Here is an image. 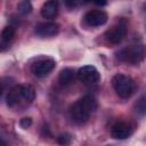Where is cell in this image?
Segmentation results:
<instances>
[{
  "label": "cell",
  "instance_id": "30bf717a",
  "mask_svg": "<svg viewBox=\"0 0 146 146\" xmlns=\"http://www.w3.org/2000/svg\"><path fill=\"white\" fill-rule=\"evenodd\" d=\"M58 13V0H47L41 8V16L47 19L54 18Z\"/></svg>",
  "mask_w": 146,
  "mask_h": 146
},
{
  "label": "cell",
  "instance_id": "6da1fadb",
  "mask_svg": "<svg viewBox=\"0 0 146 146\" xmlns=\"http://www.w3.org/2000/svg\"><path fill=\"white\" fill-rule=\"evenodd\" d=\"M97 108V102L92 96H84L76 100L70 108V115L71 119L78 123L83 124L86 123L91 113H94Z\"/></svg>",
  "mask_w": 146,
  "mask_h": 146
},
{
  "label": "cell",
  "instance_id": "8992f818",
  "mask_svg": "<svg viewBox=\"0 0 146 146\" xmlns=\"http://www.w3.org/2000/svg\"><path fill=\"white\" fill-rule=\"evenodd\" d=\"M78 78L81 82H83L87 86H94L97 84L100 80V74L98 70L92 65H86L82 66L78 71Z\"/></svg>",
  "mask_w": 146,
  "mask_h": 146
},
{
  "label": "cell",
  "instance_id": "5b68a950",
  "mask_svg": "<svg viewBox=\"0 0 146 146\" xmlns=\"http://www.w3.org/2000/svg\"><path fill=\"white\" fill-rule=\"evenodd\" d=\"M127 23L124 19H120L115 25H113L111 29H108L105 32V39L107 42L113 43V44H117L120 43L124 36L127 35Z\"/></svg>",
  "mask_w": 146,
  "mask_h": 146
},
{
  "label": "cell",
  "instance_id": "d6986e66",
  "mask_svg": "<svg viewBox=\"0 0 146 146\" xmlns=\"http://www.w3.org/2000/svg\"><path fill=\"white\" fill-rule=\"evenodd\" d=\"M19 124L23 129H27L31 124H32V119L31 117H23L21 121H19Z\"/></svg>",
  "mask_w": 146,
  "mask_h": 146
},
{
  "label": "cell",
  "instance_id": "3957f363",
  "mask_svg": "<svg viewBox=\"0 0 146 146\" xmlns=\"http://www.w3.org/2000/svg\"><path fill=\"white\" fill-rule=\"evenodd\" d=\"M112 86L116 95L121 98H129L135 91L133 80L124 74H116L112 79Z\"/></svg>",
  "mask_w": 146,
  "mask_h": 146
},
{
  "label": "cell",
  "instance_id": "9c48e42d",
  "mask_svg": "<svg viewBox=\"0 0 146 146\" xmlns=\"http://www.w3.org/2000/svg\"><path fill=\"white\" fill-rule=\"evenodd\" d=\"M84 22L90 26H100L107 22V14L103 10H90L84 15Z\"/></svg>",
  "mask_w": 146,
  "mask_h": 146
},
{
  "label": "cell",
  "instance_id": "7a4b0ae2",
  "mask_svg": "<svg viewBox=\"0 0 146 146\" xmlns=\"http://www.w3.org/2000/svg\"><path fill=\"white\" fill-rule=\"evenodd\" d=\"M146 57V47L144 44H130L116 52V58L121 63L137 65Z\"/></svg>",
  "mask_w": 146,
  "mask_h": 146
},
{
  "label": "cell",
  "instance_id": "7c38bea8",
  "mask_svg": "<svg viewBox=\"0 0 146 146\" xmlns=\"http://www.w3.org/2000/svg\"><path fill=\"white\" fill-rule=\"evenodd\" d=\"M78 73H75V71L71 67H66L64 70L60 71L59 75H58V81L62 86H67L70 83H72L75 79V75Z\"/></svg>",
  "mask_w": 146,
  "mask_h": 146
},
{
  "label": "cell",
  "instance_id": "ba28073f",
  "mask_svg": "<svg viewBox=\"0 0 146 146\" xmlns=\"http://www.w3.org/2000/svg\"><path fill=\"white\" fill-rule=\"evenodd\" d=\"M111 135L114 139H127L132 135V128L129 123L119 121L112 125Z\"/></svg>",
  "mask_w": 146,
  "mask_h": 146
},
{
  "label": "cell",
  "instance_id": "2e32d148",
  "mask_svg": "<svg viewBox=\"0 0 146 146\" xmlns=\"http://www.w3.org/2000/svg\"><path fill=\"white\" fill-rule=\"evenodd\" d=\"M17 10L21 15H29L32 11V5L30 0H23L17 5Z\"/></svg>",
  "mask_w": 146,
  "mask_h": 146
},
{
  "label": "cell",
  "instance_id": "4fadbf2b",
  "mask_svg": "<svg viewBox=\"0 0 146 146\" xmlns=\"http://www.w3.org/2000/svg\"><path fill=\"white\" fill-rule=\"evenodd\" d=\"M14 34H15V29L11 25H8L2 30L1 32V49L2 50H5L6 46H8L9 42L13 40Z\"/></svg>",
  "mask_w": 146,
  "mask_h": 146
},
{
  "label": "cell",
  "instance_id": "8fae6325",
  "mask_svg": "<svg viewBox=\"0 0 146 146\" xmlns=\"http://www.w3.org/2000/svg\"><path fill=\"white\" fill-rule=\"evenodd\" d=\"M22 86H15L11 89L8 90V94L6 96V102L9 107H14L18 104L19 99L22 98V92H21Z\"/></svg>",
  "mask_w": 146,
  "mask_h": 146
},
{
  "label": "cell",
  "instance_id": "ffe728a7",
  "mask_svg": "<svg viewBox=\"0 0 146 146\" xmlns=\"http://www.w3.org/2000/svg\"><path fill=\"white\" fill-rule=\"evenodd\" d=\"M91 1L97 6H105L107 3V0H91Z\"/></svg>",
  "mask_w": 146,
  "mask_h": 146
},
{
  "label": "cell",
  "instance_id": "5bb4252c",
  "mask_svg": "<svg viewBox=\"0 0 146 146\" xmlns=\"http://www.w3.org/2000/svg\"><path fill=\"white\" fill-rule=\"evenodd\" d=\"M21 92H22V98L27 102V103H32L34 100L35 97V90L31 84H24L21 88Z\"/></svg>",
  "mask_w": 146,
  "mask_h": 146
},
{
  "label": "cell",
  "instance_id": "e0dca14e",
  "mask_svg": "<svg viewBox=\"0 0 146 146\" xmlns=\"http://www.w3.org/2000/svg\"><path fill=\"white\" fill-rule=\"evenodd\" d=\"M89 1L91 0H64V3L67 8L72 9V8H75L78 6H82V5H86L88 3Z\"/></svg>",
  "mask_w": 146,
  "mask_h": 146
},
{
  "label": "cell",
  "instance_id": "9a60e30c",
  "mask_svg": "<svg viewBox=\"0 0 146 146\" xmlns=\"http://www.w3.org/2000/svg\"><path fill=\"white\" fill-rule=\"evenodd\" d=\"M135 110L139 115H141V116L146 115V95L141 96L137 100V103L135 104Z\"/></svg>",
  "mask_w": 146,
  "mask_h": 146
},
{
  "label": "cell",
  "instance_id": "ac0fdd59",
  "mask_svg": "<svg viewBox=\"0 0 146 146\" xmlns=\"http://www.w3.org/2000/svg\"><path fill=\"white\" fill-rule=\"evenodd\" d=\"M71 139H72V137H71L70 133H62V135H59L57 137V141L60 145H67V144H70L71 143Z\"/></svg>",
  "mask_w": 146,
  "mask_h": 146
},
{
  "label": "cell",
  "instance_id": "52a82bcc",
  "mask_svg": "<svg viewBox=\"0 0 146 146\" xmlns=\"http://www.w3.org/2000/svg\"><path fill=\"white\" fill-rule=\"evenodd\" d=\"M59 31V25L55 22H43V23H39L35 29L34 32L38 36L41 38H48V36H54L58 33Z\"/></svg>",
  "mask_w": 146,
  "mask_h": 146
},
{
  "label": "cell",
  "instance_id": "277c9868",
  "mask_svg": "<svg viewBox=\"0 0 146 146\" xmlns=\"http://www.w3.org/2000/svg\"><path fill=\"white\" fill-rule=\"evenodd\" d=\"M55 66H56L55 59H52L51 57H42L36 59L31 65V72L36 78H43L48 75L55 68Z\"/></svg>",
  "mask_w": 146,
  "mask_h": 146
}]
</instances>
